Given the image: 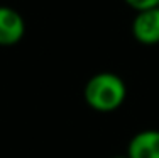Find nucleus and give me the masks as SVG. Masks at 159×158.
Wrapping results in <instances>:
<instances>
[{
	"label": "nucleus",
	"mask_w": 159,
	"mask_h": 158,
	"mask_svg": "<svg viewBox=\"0 0 159 158\" xmlns=\"http://www.w3.org/2000/svg\"><path fill=\"white\" fill-rule=\"evenodd\" d=\"M112 158H127V155H125V156H120V155H119V156H112Z\"/></svg>",
	"instance_id": "423d86ee"
},
{
	"label": "nucleus",
	"mask_w": 159,
	"mask_h": 158,
	"mask_svg": "<svg viewBox=\"0 0 159 158\" xmlns=\"http://www.w3.org/2000/svg\"><path fill=\"white\" fill-rule=\"evenodd\" d=\"M85 102L98 112L117 111L127 97L125 82L112 71H100L93 75L83 90Z\"/></svg>",
	"instance_id": "f257e3e1"
},
{
	"label": "nucleus",
	"mask_w": 159,
	"mask_h": 158,
	"mask_svg": "<svg viewBox=\"0 0 159 158\" xmlns=\"http://www.w3.org/2000/svg\"><path fill=\"white\" fill-rule=\"evenodd\" d=\"M132 36L146 46L159 43V7L142 12H135L132 21Z\"/></svg>",
	"instance_id": "f03ea898"
},
{
	"label": "nucleus",
	"mask_w": 159,
	"mask_h": 158,
	"mask_svg": "<svg viewBox=\"0 0 159 158\" xmlns=\"http://www.w3.org/2000/svg\"><path fill=\"white\" fill-rule=\"evenodd\" d=\"M127 158H159V129H144L130 138Z\"/></svg>",
	"instance_id": "20e7f679"
},
{
	"label": "nucleus",
	"mask_w": 159,
	"mask_h": 158,
	"mask_svg": "<svg viewBox=\"0 0 159 158\" xmlns=\"http://www.w3.org/2000/svg\"><path fill=\"white\" fill-rule=\"evenodd\" d=\"M25 34V21L16 9L0 5V46H16Z\"/></svg>",
	"instance_id": "7ed1b4c3"
},
{
	"label": "nucleus",
	"mask_w": 159,
	"mask_h": 158,
	"mask_svg": "<svg viewBox=\"0 0 159 158\" xmlns=\"http://www.w3.org/2000/svg\"><path fill=\"white\" fill-rule=\"evenodd\" d=\"M130 9H134L135 12H142V10L156 9L159 7V0H124Z\"/></svg>",
	"instance_id": "39448f33"
}]
</instances>
